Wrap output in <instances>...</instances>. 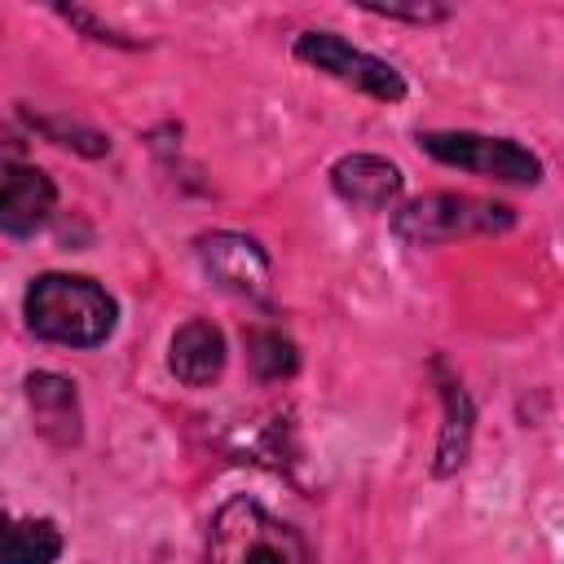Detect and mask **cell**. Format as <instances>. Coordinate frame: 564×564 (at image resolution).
<instances>
[{"mask_svg":"<svg viewBox=\"0 0 564 564\" xmlns=\"http://www.w3.org/2000/svg\"><path fill=\"white\" fill-rule=\"evenodd\" d=\"M115 300L106 295V286H97L93 278H75V273H44L31 282L26 291V326L48 339V344H66V348H97L110 339L115 330Z\"/></svg>","mask_w":564,"mask_h":564,"instance_id":"6da1fadb","label":"cell"},{"mask_svg":"<svg viewBox=\"0 0 564 564\" xmlns=\"http://www.w3.org/2000/svg\"><path fill=\"white\" fill-rule=\"evenodd\" d=\"M207 564H308L300 533L251 498H229L212 516Z\"/></svg>","mask_w":564,"mask_h":564,"instance_id":"7a4b0ae2","label":"cell"},{"mask_svg":"<svg viewBox=\"0 0 564 564\" xmlns=\"http://www.w3.org/2000/svg\"><path fill=\"white\" fill-rule=\"evenodd\" d=\"M511 220L516 216L502 203H485L467 194H427L410 203L405 212H397L392 229L414 247H432V242H449L463 234H502L511 229Z\"/></svg>","mask_w":564,"mask_h":564,"instance_id":"3957f363","label":"cell"},{"mask_svg":"<svg viewBox=\"0 0 564 564\" xmlns=\"http://www.w3.org/2000/svg\"><path fill=\"white\" fill-rule=\"evenodd\" d=\"M295 57L308 62L313 70H322V75H330V79L375 97V101H401L405 97V79H401L397 66H388L383 57H370V53L344 44L330 31H304L295 40Z\"/></svg>","mask_w":564,"mask_h":564,"instance_id":"277c9868","label":"cell"},{"mask_svg":"<svg viewBox=\"0 0 564 564\" xmlns=\"http://www.w3.org/2000/svg\"><path fill=\"white\" fill-rule=\"evenodd\" d=\"M419 145L463 172H480L494 181H516V185H533L542 181V163L538 154H529L524 145L507 141V137H480V132H423Z\"/></svg>","mask_w":564,"mask_h":564,"instance_id":"5b68a950","label":"cell"},{"mask_svg":"<svg viewBox=\"0 0 564 564\" xmlns=\"http://www.w3.org/2000/svg\"><path fill=\"white\" fill-rule=\"evenodd\" d=\"M53 203H57V189L40 167L0 159V234H13V238L35 234L53 216Z\"/></svg>","mask_w":564,"mask_h":564,"instance_id":"8992f818","label":"cell"},{"mask_svg":"<svg viewBox=\"0 0 564 564\" xmlns=\"http://www.w3.org/2000/svg\"><path fill=\"white\" fill-rule=\"evenodd\" d=\"M198 256L225 291L247 295V300L269 295V256L260 251V242H251L242 234H212L198 242Z\"/></svg>","mask_w":564,"mask_h":564,"instance_id":"52a82bcc","label":"cell"},{"mask_svg":"<svg viewBox=\"0 0 564 564\" xmlns=\"http://www.w3.org/2000/svg\"><path fill=\"white\" fill-rule=\"evenodd\" d=\"M330 185L339 198H348L352 207H370V212H383L401 198V167L379 159V154H348L330 167Z\"/></svg>","mask_w":564,"mask_h":564,"instance_id":"ba28073f","label":"cell"},{"mask_svg":"<svg viewBox=\"0 0 564 564\" xmlns=\"http://www.w3.org/2000/svg\"><path fill=\"white\" fill-rule=\"evenodd\" d=\"M172 375L189 388H207L220 379L225 370V335L207 322V317H189L176 335H172Z\"/></svg>","mask_w":564,"mask_h":564,"instance_id":"9c48e42d","label":"cell"},{"mask_svg":"<svg viewBox=\"0 0 564 564\" xmlns=\"http://www.w3.org/2000/svg\"><path fill=\"white\" fill-rule=\"evenodd\" d=\"M62 533L53 520L0 511V564H57Z\"/></svg>","mask_w":564,"mask_h":564,"instance_id":"30bf717a","label":"cell"},{"mask_svg":"<svg viewBox=\"0 0 564 564\" xmlns=\"http://www.w3.org/2000/svg\"><path fill=\"white\" fill-rule=\"evenodd\" d=\"M26 397H31V410H35V423L40 432H48L53 441H75L79 436V405H75V388L62 379V375H31L26 379Z\"/></svg>","mask_w":564,"mask_h":564,"instance_id":"8fae6325","label":"cell"},{"mask_svg":"<svg viewBox=\"0 0 564 564\" xmlns=\"http://www.w3.org/2000/svg\"><path fill=\"white\" fill-rule=\"evenodd\" d=\"M247 348H251V366L264 375V379H282L295 370V348L291 339H282L278 330H251L247 335Z\"/></svg>","mask_w":564,"mask_h":564,"instance_id":"7c38bea8","label":"cell"},{"mask_svg":"<svg viewBox=\"0 0 564 564\" xmlns=\"http://www.w3.org/2000/svg\"><path fill=\"white\" fill-rule=\"evenodd\" d=\"M366 9L383 13V18H410V22H436V18L449 13L445 4H366Z\"/></svg>","mask_w":564,"mask_h":564,"instance_id":"4fadbf2b","label":"cell"}]
</instances>
